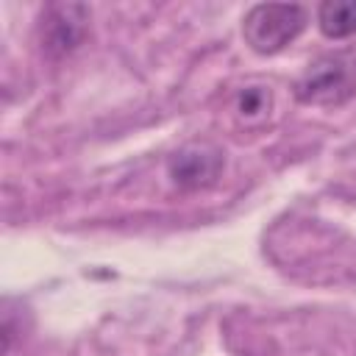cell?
I'll return each mask as SVG.
<instances>
[{
  "mask_svg": "<svg viewBox=\"0 0 356 356\" xmlns=\"http://www.w3.org/2000/svg\"><path fill=\"white\" fill-rule=\"evenodd\" d=\"M295 97L303 106H342L356 97V50L323 53L306 64L295 81Z\"/></svg>",
  "mask_w": 356,
  "mask_h": 356,
  "instance_id": "cell-1",
  "label": "cell"
},
{
  "mask_svg": "<svg viewBox=\"0 0 356 356\" xmlns=\"http://www.w3.org/2000/svg\"><path fill=\"white\" fill-rule=\"evenodd\" d=\"M309 25L300 3H256L242 17V39L259 56H275L292 44Z\"/></svg>",
  "mask_w": 356,
  "mask_h": 356,
  "instance_id": "cell-2",
  "label": "cell"
},
{
  "mask_svg": "<svg viewBox=\"0 0 356 356\" xmlns=\"http://www.w3.org/2000/svg\"><path fill=\"white\" fill-rule=\"evenodd\" d=\"M89 8L83 3H53L42 11L36 33L47 58H64L78 50L89 33Z\"/></svg>",
  "mask_w": 356,
  "mask_h": 356,
  "instance_id": "cell-3",
  "label": "cell"
},
{
  "mask_svg": "<svg viewBox=\"0 0 356 356\" xmlns=\"http://www.w3.org/2000/svg\"><path fill=\"white\" fill-rule=\"evenodd\" d=\"M222 167H225V156L220 147H214L209 142H192L170 156L167 175L178 189L197 192V189L217 184Z\"/></svg>",
  "mask_w": 356,
  "mask_h": 356,
  "instance_id": "cell-4",
  "label": "cell"
},
{
  "mask_svg": "<svg viewBox=\"0 0 356 356\" xmlns=\"http://www.w3.org/2000/svg\"><path fill=\"white\" fill-rule=\"evenodd\" d=\"M317 25L328 39H348L356 33V0H325L317 8Z\"/></svg>",
  "mask_w": 356,
  "mask_h": 356,
  "instance_id": "cell-5",
  "label": "cell"
},
{
  "mask_svg": "<svg viewBox=\"0 0 356 356\" xmlns=\"http://www.w3.org/2000/svg\"><path fill=\"white\" fill-rule=\"evenodd\" d=\"M236 117L245 122H261L273 108V92L267 86H245L236 95Z\"/></svg>",
  "mask_w": 356,
  "mask_h": 356,
  "instance_id": "cell-6",
  "label": "cell"
}]
</instances>
